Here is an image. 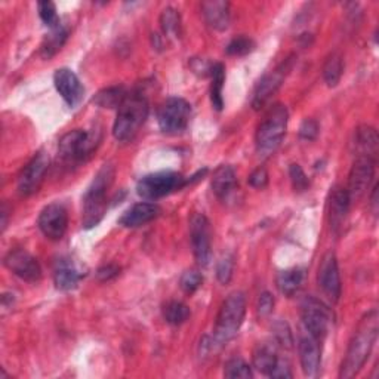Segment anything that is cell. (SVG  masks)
<instances>
[{
	"label": "cell",
	"mask_w": 379,
	"mask_h": 379,
	"mask_svg": "<svg viewBox=\"0 0 379 379\" xmlns=\"http://www.w3.org/2000/svg\"><path fill=\"white\" fill-rule=\"evenodd\" d=\"M379 332V316L378 311L372 310L360 320L356 332L350 341L347 354L342 361L339 378L349 379L356 376L365 366L368 357L378 339Z\"/></svg>",
	"instance_id": "1"
},
{
	"label": "cell",
	"mask_w": 379,
	"mask_h": 379,
	"mask_svg": "<svg viewBox=\"0 0 379 379\" xmlns=\"http://www.w3.org/2000/svg\"><path fill=\"white\" fill-rule=\"evenodd\" d=\"M114 181V166L111 163L103 164L95 175L92 184L84 196V217L81 224L89 230L100 224L107 210V193Z\"/></svg>",
	"instance_id": "2"
},
{
	"label": "cell",
	"mask_w": 379,
	"mask_h": 379,
	"mask_svg": "<svg viewBox=\"0 0 379 379\" xmlns=\"http://www.w3.org/2000/svg\"><path fill=\"white\" fill-rule=\"evenodd\" d=\"M147 98L140 92L128 94L125 101L118 108V116L113 125V135L120 142H128L135 138V135L145 123L148 118Z\"/></svg>",
	"instance_id": "3"
},
{
	"label": "cell",
	"mask_w": 379,
	"mask_h": 379,
	"mask_svg": "<svg viewBox=\"0 0 379 379\" xmlns=\"http://www.w3.org/2000/svg\"><path fill=\"white\" fill-rule=\"evenodd\" d=\"M246 315V296L243 292H233L222 302L215 329H213V347H222L232 341L240 331Z\"/></svg>",
	"instance_id": "4"
},
{
	"label": "cell",
	"mask_w": 379,
	"mask_h": 379,
	"mask_svg": "<svg viewBox=\"0 0 379 379\" xmlns=\"http://www.w3.org/2000/svg\"><path fill=\"white\" fill-rule=\"evenodd\" d=\"M289 122V113L286 106L276 104L270 107L262 122L259 123L255 135L256 152L262 157L271 156L282 144Z\"/></svg>",
	"instance_id": "5"
},
{
	"label": "cell",
	"mask_w": 379,
	"mask_h": 379,
	"mask_svg": "<svg viewBox=\"0 0 379 379\" xmlns=\"http://www.w3.org/2000/svg\"><path fill=\"white\" fill-rule=\"evenodd\" d=\"M101 142V130L74 129L65 134L58 144V156L65 164H77L85 162Z\"/></svg>",
	"instance_id": "6"
},
{
	"label": "cell",
	"mask_w": 379,
	"mask_h": 379,
	"mask_svg": "<svg viewBox=\"0 0 379 379\" xmlns=\"http://www.w3.org/2000/svg\"><path fill=\"white\" fill-rule=\"evenodd\" d=\"M188 184V179L178 172L162 171L142 176L137 184V193L145 200H157Z\"/></svg>",
	"instance_id": "7"
},
{
	"label": "cell",
	"mask_w": 379,
	"mask_h": 379,
	"mask_svg": "<svg viewBox=\"0 0 379 379\" xmlns=\"http://www.w3.org/2000/svg\"><path fill=\"white\" fill-rule=\"evenodd\" d=\"M191 119V106L184 98L172 96L157 113V122L164 134H179L187 129Z\"/></svg>",
	"instance_id": "8"
},
{
	"label": "cell",
	"mask_w": 379,
	"mask_h": 379,
	"mask_svg": "<svg viewBox=\"0 0 379 379\" xmlns=\"http://www.w3.org/2000/svg\"><path fill=\"white\" fill-rule=\"evenodd\" d=\"M301 319L307 334L320 341L327 335L332 322V312L320 300L315 296H307L301 304Z\"/></svg>",
	"instance_id": "9"
},
{
	"label": "cell",
	"mask_w": 379,
	"mask_h": 379,
	"mask_svg": "<svg viewBox=\"0 0 379 379\" xmlns=\"http://www.w3.org/2000/svg\"><path fill=\"white\" fill-rule=\"evenodd\" d=\"M293 64H295V57L290 55L258 81L251 101L254 110H261L271 100V96L280 89V86L283 85L286 76L292 72Z\"/></svg>",
	"instance_id": "10"
},
{
	"label": "cell",
	"mask_w": 379,
	"mask_h": 379,
	"mask_svg": "<svg viewBox=\"0 0 379 379\" xmlns=\"http://www.w3.org/2000/svg\"><path fill=\"white\" fill-rule=\"evenodd\" d=\"M190 239L197 264L206 267L212 256L210 224L203 213H194L190 220Z\"/></svg>",
	"instance_id": "11"
},
{
	"label": "cell",
	"mask_w": 379,
	"mask_h": 379,
	"mask_svg": "<svg viewBox=\"0 0 379 379\" xmlns=\"http://www.w3.org/2000/svg\"><path fill=\"white\" fill-rule=\"evenodd\" d=\"M47 169H49V156L45 152H39L21 171L18 176V193L24 197L38 193Z\"/></svg>",
	"instance_id": "12"
},
{
	"label": "cell",
	"mask_w": 379,
	"mask_h": 379,
	"mask_svg": "<svg viewBox=\"0 0 379 379\" xmlns=\"http://www.w3.org/2000/svg\"><path fill=\"white\" fill-rule=\"evenodd\" d=\"M38 225L49 240H61L67 232L69 213L61 203H51L40 212Z\"/></svg>",
	"instance_id": "13"
},
{
	"label": "cell",
	"mask_w": 379,
	"mask_h": 379,
	"mask_svg": "<svg viewBox=\"0 0 379 379\" xmlns=\"http://www.w3.org/2000/svg\"><path fill=\"white\" fill-rule=\"evenodd\" d=\"M5 267L24 282L36 283L42 278V267L39 261L26 249H13L5 256Z\"/></svg>",
	"instance_id": "14"
},
{
	"label": "cell",
	"mask_w": 379,
	"mask_h": 379,
	"mask_svg": "<svg viewBox=\"0 0 379 379\" xmlns=\"http://www.w3.org/2000/svg\"><path fill=\"white\" fill-rule=\"evenodd\" d=\"M375 164L376 160L366 156H357V159L354 160L349 175L347 187L351 202L360 199V197L369 190L375 176Z\"/></svg>",
	"instance_id": "15"
},
{
	"label": "cell",
	"mask_w": 379,
	"mask_h": 379,
	"mask_svg": "<svg viewBox=\"0 0 379 379\" xmlns=\"http://www.w3.org/2000/svg\"><path fill=\"white\" fill-rule=\"evenodd\" d=\"M317 282H319L322 292L327 296L329 300H331L332 302L339 301L342 285H341V276H339L338 261H336L335 254L329 252L323 256L322 264L319 267Z\"/></svg>",
	"instance_id": "16"
},
{
	"label": "cell",
	"mask_w": 379,
	"mask_h": 379,
	"mask_svg": "<svg viewBox=\"0 0 379 379\" xmlns=\"http://www.w3.org/2000/svg\"><path fill=\"white\" fill-rule=\"evenodd\" d=\"M54 85L69 107L74 108L84 100L85 88L70 69H58L54 74Z\"/></svg>",
	"instance_id": "17"
},
{
	"label": "cell",
	"mask_w": 379,
	"mask_h": 379,
	"mask_svg": "<svg viewBox=\"0 0 379 379\" xmlns=\"http://www.w3.org/2000/svg\"><path fill=\"white\" fill-rule=\"evenodd\" d=\"M351 199L347 188L335 186L329 197V224L335 234H339L349 217Z\"/></svg>",
	"instance_id": "18"
},
{
	"label": "cell",
	"mask_w": 379,
	"mask_h": 379,
	"mask_svg": "<svg viewBox=\"0 0 379 379\" xmlns=\"http://www.w3.org/2000/svg\"><path fill=\"white\" fill-rule=\"evenodd\" d=\"M298 351H300V360H301V368L304 373L310 378L316 376L320 368L322 361V351L319 339L311 335L301 336L300 344H298Z\"/></svg>",
	"instance_id": "19"
},
{
	"label": "cell",
	"mask_w": 379,
	"mask_h": 379,
	"mask_svg": "<svg viewBox=\"0 0 379 379\" xmlns=\"http://www.w3.org/2000/svg\"><path fill=\"white\" fill-rule=\"evenodd\" d=\"M160 215V208L154 203L141 202L130 206L119 220V224L126 228H137L152 222Z\"/></svg>",
	"instance_id": "20"
},
{
	"label": "cell",
	"mask_w": 379,
	"mask_h": 379,
	"mask_svg": "<svg viewBox=\"0 0 379 379\" xmlns=\"http://www.w3.org/2000/svg\"><path fill=\"white\" fill-rule=\"evenodd\" d=\"M202 13L208 26L217 31H224L230 26V4L224 0H208L202 4Z\"/></svg>",
	"instance_id": "21"
},
{
	"label": "cell",
	"mask_w": 379,
	"mask_h": 379,
	"mask_svg": "<svg viewBox=\"0 0 379 379\" xmlns=\"http://www.w3.org/2000/svg\"><path fill=\"white\" fill-rule=\"evenodd\" d=\"M237 187V178L233 166L230 164H221L213 172L212 176V191L218 199L225 200Z\"/></svg>",
	"instance_id": "22"
},
{
	"label": "cell",
	"mask_w": 379,
	"mask_h": 379,
	"mask_svg": "<svg viewBox=\"0 0 379 379\" xmlns=\"http://www.w3.org/2000/svg\"><path fill=\"white\" fill-rule=\"evenodd\" d=\"M354 148L357 156H366L376 160L378 148H379V137L375 128L363 125L358 126L354 132Z\"/></svg>",
	"instance_id": "23"
},
{
	"label": "cell",
	"mask_w": 379,
	"mask_h": 379,
	"mask_svg": "<svg viewBox=\"0 0 379 379\" xmlns=\"http://www.w3.org/2000/svg\"><path fill=\"white\" fill-rule=\"evenodd\" d=\"M54 282L57 289L69 292L77 288L80 282V274L69 261H60L54 271Z\"/></svg>",
	"instance_id": "24"
},
{
	"label": "cell",
	"mask_w": 379,
	"mask_h": 379,
	"mask_svg": "<svg viewBox=\"0 0 379 379\" xmlns=\"http://www.w3.org/2000/svg\"><path fill=\"white\" fill-rule=\"evenodd\" d=\"M278 361L276 345L259 344L254 351V368L264 375H270Z\"/></svg>",
	"instance_id": "25"
},
{
	"label": "cell",
	"mask_w": 379,
	"mask_h": 379,
	"mask_svg": "<svg viewBox=\"0 0 379 379\" xmlns=\"http://www.w3.org/2000/svg\"><path fill=\"white\" fill-rule=\"evenodd\" d=\"M69 39V28L60 26L54 30H51V33L45 38L42 46H40V57L43 60H51L54 55H57L61 47L65 45Z\"/></svg>",
	"instance_id": "26"
},
{
	"label": "cell",
	"mask_w": 379,
	"mask_h": 379,
	"mask_svg": "<svg viewBox=\"0 0 379 379\" xmlns=\"http://www.w3.org/2000/svg\"><path fill=\"white\" fill-rule=\"evenodd\" d=\"M210 103L217 111H221L224 107V98H222V89L225 84V67L221 62H215L212 65L210 70Z\"/></svg>",
	"instance_id": "27"
},
{
	"label": "cell",
	"mask_w": 379,
	"mask_h": 379,
	"mask_svg": "<svg viewBox=\"0 0 379 379\" xmlns=\"http://www.w3.org/2000/svg\"><path fill=\"white\" fill-rule=\"evenodd\" d=\"M302 280H304V273L300 268H292L278 273L276 283L280 293H283L285 296H293L300 290Z\"/></svg>",
	"instance_id": "28"
},
{
	"label": "cell",
	"mask_w": 379,
	"mask_h": 379,
	"mask_svg": "<svg viewBox=\"0 0 379 379\" xmlns=\"http://www.w3.org/2000/svg\"><path fill=\"white\" fill-rule=\"evenodd\" d=\"M128 92L123 86H110L94 96V104L101 108H119Z\"/></svg>",
	"instance_id": "29"
},
{
	"label": "cell",
	"mask_w": 379,
	"mask_h": 379,
	"mask_svg": "<svg viewBox=\"0 0 379 379\" xmlns=\"http://www.w3.org/2000/svg\"><path fill=\"white\" fill-rule=\"evenodd\" d=\"M344 73V62L339 54L329 55L324 65H323V79L329 88H335Z\"/></svg>",
	"instance_id": "30"
},
{
	"label": "cell",
	"mask_w": 379,
	"mask_h": 379,
	"mask_svg": "<svg viewBox=\"0 0 379 379\" xmlns=\"http://www.w3.org/2000/svg\"><path fill=\"white\" fill-rule=\"evenodd\" d=\"M163 317L166 323L172 326H179L188 320L190 308L179 301H171L163 307Z\"/></svg>",
	"instance_id": "31"
},
{
	"label": "cell",
	"mask_w": 379,
	"mask_h": 379,
	"mask_svg": "<svg viewBox=\"0 0 379 379\" xmlns=\"http://www.w3.org/2000/svg\"><path fill=\"white\" fill-rule=\"evenodd\" d=\"M160 27L168 38L178 39L181 36V16L178 11L174 8L163 9L160 15Z\"/></svg>",
	"instance_id": "32"
},
{
	"label": "cell",
	"mask_w": 379,
	"mask_h": 379,
	"mask_svg": "<svg viewBox=\"0 0 379 379\" xmlns=\"http://www.w3.org/2000/svg\"><path fill=\"white\" fill-rule=\"evenodd\" d=\"M224 376L225 378H244V379H249L254 376L252 373V369L251 366L246 363L244 360L242 358H232L228 360L225 363V368H224Z\"/></svg>",
	"instance_id": "33"
},
{
	"label": "cell",
	"mask_w": 379,
	"mask_h": 379,
	"mask_svg": "<svg viewBox=\"0 0 379 379\" xmlns=\"http://www.w3.org/2000/svg\"><path fill=\"white\" fill-rule=\"evenodd\" d=\"M254 49H255V42L251 38L239 36L227 45L225 52L232 57H244L251 54Z\"/></svg>",
	"instance_id": "34"
},
{
	"label": "cell",
	"mask_w": 379,
	"mask_h": 379,
	"mask_svg": "<svg viewBox=\"0 0 379 379\" xmlns=\"http://www.w3.org/2000/svg\"><path fill=\"white\" fill-rule=\"evenodd\" d=\"M38 11H39V16L40 20L43 21V24L46 27H49L51 30L60 27V18H58V13H57V6L54 2H39L38 4Z\"/></svg>",
	"instance_id": "35"
},
{
	"label": "cell",
	"mask_w": 379,
	"mask_h": 379,
	"mask_svg": "<svg viewBox=\"0 0 379 379\" xmlns=\"http://www.w3.org/2000/svg\"><path fill=\"white\" fill-rule=\"evenodd\" d=\"M273 336L280 347H283L286 350H290L293 347V336L290 332V327L286 322L280 320L273 324Z\"/></svg>",
	"instance_id": "36"
},
{
	"label": "cell",
	"mask_w": 379,
	"mask_h": 379,
	"mask_svg": "<svg viewBox=\"0 0 379 379\" xmlns=\"http://www.w3.org/2000/svg\"><path fill=\"white\" fill-rule=\"evenodd\" d=\"M202 283H203V277L197 270L186 271L183 276H181V280H179L181 289H183L188 295L194 293L197 289L202 286Z\"/></svg>",
	"instance_id": "37"
},
{
	"label": "cell",
	"mask_w": 379,
	"mask_h": 379,
	"mask_svg": "<svg viewBox=\"0 0 379 379\" xmlns=\"http://www.w3.org/2000/svg\"><path fill=\"white\" fill-rule=\"evenodd\" d=\"M234 271V256L233 255H224L217 264V277L220 283L228 285L230 280L233 277Z\"/></svg>",
	"instance_id": "38"
},
{
	"label": "cell",
	"mask_w": 379,
	"mask_h": 379,
	"mask_svg": "<svg viewBox=\"0 0 379 379\" xmlns=\"http://www.w3.org/2000/svg\"><path fill=\"white\" fill-rule=\"evenodd\" d=\"M289 176H290V181H292V186H293L295 191L302 193V191L308 190L310 179H308V176L305 175L304 169L300 166V164H296V163L290 164Z\"/></svg>",
	"instance_id": "39"
},
{
	"label": "cell",
	"mask_w": 379,
	"mask_h": 379,
	"mask_svg": "<svg viewBox=\"0 0 379 379\" xmlns=\"http://www.w3.org/2000/svg\"><path fill=\"white\" fill-rule=\"evenodd\" d=\"M248 183L251 187L254 188H258V190H262L266 188L268 186V172L266 168H256L248 178Z\"/></svg>",
	"instance_id": "40"
},
{
	"label": "cell",
	"mask_w": 379,
	"mask_h": 379,
	"mask_svg": "<svg viewBox=\"0 0 379 379\" xmlns=\"http://www.w3.org/2000/svg\"><path fill=\"white\" fill-rule=\"evenodd\" d=\"M274 308V296L270 292H264L259 295V300H258V315L261 317H267L273 312Z\"/></svg>",
	"instance_id": "41"
},
{
	"label": "cell",
	"mask_w": 379,
	"mask_h": 379,
	"mask_svg": "<svg viewBox=\"0 0 379 379\" xmlns=\"http://www.w3.org/2000/svg\"><path fill=\"white\" fill-rule=\"evenodd\" d=\"M319 135V123L312 119H307L302 122L300 128V138L305 141L316 140Z\"/></svg>",
	"instance_id": "42"
},
{
	"label": "cell",
	"mask_w": 379,
	"mask_h": 379,
	"mask_svg": "<svg viewBox=\"0 0 379 379\" xmlns=\"http://www.w3.org/2000/svg\"><path fill=\"white\" fill-rule=\"evenodd\" d=\"M120 274V267L114 266V264H107V266H103L98 268L96 271V278L100 282H110L114 277H118Z\"/></svg>",
	"instance_id": "43"
},
{
	"label": "cell",
	"mask_w": 379,
	"mask_h": 379,
	"mask_svg": "<svg viewBox=\"0 0 379 379\" xmlns=\"http://www.w3.org/2000/svg\"><path fill=\"white\" fill-rule=\"evenodd\" d=\"M270 378H276V379H289L292 378V370L289 368V363L282 358H278L276 368L271 370V373L268 375Z\"/></svg>",
	"instance_id": "44"
},
{
	"label": "cell",
	"mask_w": 379,
	"mask_h": 379,
	"mask_svg": "<svg viewBox=\"0 0 379 379\" xmlns=\"http://www.w3.org/2000/svg\"><path fill=\"white\" fill-rule=\"evenodd\" d=\"M212 65L210 62H206L203 60H191V69L194 73L200 74V76H210V70H212Z\"/></svg>",
	"instance_id": "45"
},
{
	"label": "cell",
	"mask_w": 379,
	"mask_h": 379,
	"mask_svg": "<svg viewBox=\"0 0 379 379\" xmlns=\"http://www.w3.org/2000/svg\"><path fill=\"white\" fill-rule=\"evenodd\" d=\"M0 213H2V232H5L6 224H8V206H6V203H4Z\"/></svg>",
	"instance_id": "46"
},
{
	"label": "cell",
	"mask_w": 379,
	"mask_h": 379,
	"mask_svg": "<svg viewBox=\"0 0 379 379\" xmlns=\"http://www.w3.org/2000/svg\"><path fill=\"white\" fill-rule=\"evenodd\" d=\"M376 194H378V186H375V187H373V191H372V206H373V212H376V206H378Z\"/></svg>",
	"instance_id": "47"
}]
</instances>
